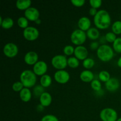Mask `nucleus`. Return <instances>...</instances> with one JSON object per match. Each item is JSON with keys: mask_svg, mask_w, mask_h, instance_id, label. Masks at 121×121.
<instances>
[{"mask_svg": "<svg viewBox=\"0 0 121 121\" xmlns=\"http://www.w3.org/2000/svg\"><path fill=\"white\" fill-rule=\"evenodd\" d=\"M71 2L73 5L78 7H82L85 3V0H71Z\"/></svg>", "mask_w": 121, "mask_h": 121, "instance_id": "c9c22d12", "label": "nucleus"}, {"mask_svg": "<svg viewBox=\"0 0 121 121\" xmlns=\"http://www.w3.org/2000/svg\"><path fill=\"white\" fill-rule=\"evenodd\" d=\"M112 30L115 34H121V21H117L112 24Z\"/></svg>", "mask_w": 121, "mask_h": 121, "instance_id": "393cba45", "label": "nucleus"}, {"mask_svg": "<svg viewBox=\"0 0 121 121\" xmlns=\"http://www.w3.org/2000/svg\"><path fill=\"white\" fill-rule=\"evenodd\" d=\"M72 42L74 44L81 46L85 42L86 40V34L85 31L80 29L75 30L72 33L70 36Z\"/></svg>", "mask_w": 121, "mask_h": 121, "instance_id": "20e7f679", "label": "nucleus"}, {"mask_svg": "<svg viewBox=\"0 0 121 121\" xmlns=\"http://www.w3.org/2000/svg\"><path fill=\"white\" fill-rule=\"evenodd\" d=\"M41 121H59V119L56 116L52 115H47L43 117Z\"/></svg>", "mask_w": 121, "mask_h": 121, "instance_id": "72a5a7b5", "label": "nucleus"}, {"mask_svg": "<svg viewBox=\"0 0 121 121\" xmlns=\"http://www.w3.org/2000/svg\"><path fill=\"white\" fill-rule=\"evenodd\" d=\"M117 65H118V66H119V67H121V57L118 59V62H117Z\"/></svg>", "mask_w": 121, "mask_h": 121, "instance_id": "a19ab883", "label": "nucleus"}, {"mask_svg": "<svg viewBox=\"0 0 121 121\" xmlns=\"http://www.w3.org/2000/svg\"><path fill=\"white\" fill-rule=\"evenodd\" d=\"M47 65L45 61H39L33 66V72L36 75L43 76L47 70Z\"/></svg>", "mask_w": 121, "mask_h": 121, "instance_id": "9d476101", "label": "nucleus"}, {"mask_svg": "<svg viewBox=\"0 0 121 121\" xmlns=\"http://www.w3.org/2000/svg\"><path fill=\"white\" fill-rule=\"evenodd\" d=\"M113 50L116 52L121 53V38L118 37L113 43Z\"/></svg>", "mask_w": 121, "mask_h": 121, "instance_id": "c85d7f7f", "label": "nucleus"}, {"mask_svg": "<svg viewBox=\"0 0 121 121\" xmlns=\"http://www.w3.org/2000/svg\"><path fill=\"white\" fill-rule=\"evenodd\" d=\"M67 65L72 68H77L79 66V59L76 57H71L67 59Z\"/></svg>", "mask_w": 121, "mask_h": 121, "instance_id": "5701e85b", "label": "nucleus"}, {"mask_svg": "<svg viewBox=\"0 0 121 121\" xmlns=\"http://www.w3.org/2000/svg\"><path fill=\"white\" fill-rule=\"evenodd\" d=\"M89 3L92 8L96 9V8H99L101 6L102 1L101 0H90Z\"/></svg>", "mask_w": 121, "mask_h": 121, "instance_id": "f704fd0d", "label": "nucleus"}, {"mask_svg": "<svg viewBox=\"0 0 121 121\" xmlns=\"http://www.w3.org/2000/svg\"><path fill=\"white\" fill-rule=\"evenodd\" d=\"M31 92L28 89V88H24L21 92H20V97L22 101L24 102H27L30 101L31 98Z\"/></svg>", "mask_w": 121, "mask_h": 121, "instance_id": "6ab92c4d", "label": "nucleus"}, {"mask_svg": "<svg viewBox=\"0 0 121 121\" xmlns=\"http://www.w3.org/2000/svg\"><path fill=\"white\" fill-rule=\"evenodd\" d=\"M20 80L25 87H32L36 83V74L33 71L30 70H26L21 73L20 75Z\"/></svg>", "mask_w": 121, "mask_h": 121, "instance_id": "f03ea898", "label": "nucleus"}, {"mask_svg": "<svg viewBox=\"0 0 121 121\" xmlns=\"http://www.w3.org/2000/svg\"><path fill=\"white\" fill-rule=\"evenodd\" d=\"M100 118L102 121H117L118 119V114L115 110L108 108L101 111Z\"/></svg>", "mask_w": 121, "mask_h": 121, "instance_id": "39448f33", "label": "nucleus"}, {"mask_svg": "<svg viewBox=\"0 0 121 121\" xmlns=\"http://www.w3.org/2000/svg\"><path fill=\"white\" fill-rule=\"evenodd\" d=\"M74 56L79 60H85L88 56L87 48L82 46H79L74 48Z\"/></svg>", "mask_w": 121, "mask_h": 121, "instance_id": "f8f14e48", "label": "nucleus"}, {"mask_svg": "<svg viewBox=\"0 0 121 121\" xmlns=\"http://www.w3.org/2000/svg\"><path fill=\"white\" fill-rule=\"evenodd\" d=\"M105 41H106V39H105V37H102L101 38V39L100 40V43H105Z\"/></svg>", "mask_w": 121, "mask_h": 121, "instance_id": "ea45409f", "label": "nucleus"}, {"mask_svg": "<svg viewBox=\"0 0 121 121\" xmlns=\"http://www.w3.org/2000/svg\"><path fill=\"white\" fill-rule=\"evenodd\" d=\"M3 52L8 57L13 58L17 55L18 53V48L17 46L13 43H8L4 47Z\"/></svg>", "mask_w": 121, "mask_h": 121, "instance_id": "0eeeda50", "label": "nucleus"}, {"mask_svg": "<svg viewBox=\"0 0 121 121\" xmlns=\"http://www.w3.org/2000/svg\"><path fill=\"white\" fill-rule=\"evenodd\" d=\"M97 13H98V11H97V10H96V8H92V7L91 8H90L89 14H91V15L95 17Z\"/></svg>", "mask_w": 121, "mask_h": 121, "instance_id": "4c0bfd02", "label": "nucleus"}, {"mask_svg": "<svg viewBox=\"0 0 121 121\" xmlns=\"http://www.w3.org/2000/svg\"><path fill=\"white\" fill-rule=\"evenodd\" d=\"M63 52L66 55L70 56L74 53V48L72 46L68 45V46H65L63 49Z\"/></svg>", "mask_w": 121, "mask_h": 121, "instance_id": "473e14b6", "label": "nucleus"}, {"mask_svg": "<svg viewBox=\"0 0 121 121\" xmlns=\"http://www.w3.org/2000/svg\"><path fill=\"white\" fill-rule=\"evenodd\" d=\"M54 79L57 82L61 84H65L68 82L70 79V74L67 71L64 70H58L54 73Z\"/></svg>", "mask_w": 121, "mask_h": 121, "instance_id": "1a4fd4ad", "label": "nucleus"}, {"mask_svg": "<svg viewBox=\"0 0 121 121\" xmlns=\"http://www.w3.org/2000/svg\"><path fill=\"white\" fill-rule=\"evenodd\" d=\"M80 78L84 82H92L94 80V74L91 71L86 70L82 72L80 74Z\"/></svg>", "mask_w": 121, "mask_h": 121, "instance_id": "f3484780", "label": "nucleus"}, {"mask_svg": "<svg viewBox=\"0 0 121 121\" xmlns=\"http://www.w3.org/2000/svg\"><path fill=\"white\" fill-rule=\"evenodd\" d=\"M25 17L27 20L31 21H35L39 19L40 13L36 8L34 7H30L25 11Z\"/></svg>", "mask_w": 121, "mask_h": 121, "instance_id": "9b49d317", "label": "nucleus"}, {"mask_svg": "<svg viewBox=\"0 0 121 121\" xmlns=\"http://www.w3.org/2000/svg\"><path fill=\"white\" fill-rule=\"evenodd\" d=\"M44 89L41 85H38L34 88V94L36 96H40L44 93Z\"/></svg>", "mask_w": 121, "mask_h": 121, "instance_id": "7c9ffc66", "label": "nucleus"}, {"mask_svg": "<svg viewBox=\"0 0 121 121\" xmlns=\"http://www.w3.org/2000/svg\"><path fill=\"white\" fill-rule=\"evenodd\" d=\"M14 25V21L11 18L7 17L3 19V21L1 23V26L4 29H9Z\"/></svg>", "mask_w": 121, "mask_h": 121, "instance_id": "4be33fe9", "label": "nucleus"}, {"mask_svg": "<svg viewBox=\"0 0 121 121\" xmlns=\"http://www.w3.org/2000/svg\"><path fill=\"white\" fill-rule=\"evenodd\" d=\"M99 43L97 41H95V42H92V43L90 44V47H91V49L92 50H96L98 49L99 48Z\"/></svg>", "mask_w": 121, "mask_h": 121, "instance_id": "e433bc0d", "label": "nucleus"}, {"mask_svg": "<svg viewBox=\"0 0 121 121\" xmlns=\"http://www.w3.org/2000/svg\"><path fill=\"white\" fill-rule=\"evenodd\" d=\"M95 64V62L92 58H87L83 61V66L87 69L92 68L94 66Z\"/></svg>", "mask_w": 121, "mask_h": 121, "instance_id": "a878e982", "label": "nucleus"}, {"mask_svg": "<svg viewBox=\"0 0 121 121\" xmlns=\"http://www.w3.org/2000/svg\"><path fill=\"white\" fill-rule=\"evenodd\" d=\"M52 102V97L48 92H44L40 97V102L44 107H47L50 105Z\"/></svg>", "mask_w": 121, "mask_h": 121, "instance_id": "dca6fc26", "label": "nucleus"}, {"mask_svg": "<svg viewBox=\"0 0 121 121\" xmlns=\"http://www.w3.org/2000/svg\"><path fill=\"white\" fill-rule=\"evenodd\" d=\"M86 35L91 40H96L99 37L100 35V33H99V30L97 28L92 27V28H89L88 30L87 31L86 33Z\"/></svg>", "mask_w": 121, "mask_h": 121, "instance_id": "aec40b11", "label": "nucleus"}, {"mask_svg": "<svg viewBox=\"0 0 121 121\" xmlns=\"http://www.w3.org/2000/svg\"><path fill=\"white\" fill-rule=\"evenodd\" d=\"M17 24L19 26V27H20L21 28H24L25 29V28L28 27V21L26 17H20L18 19Z\"/></svg>", "mask_w": 121, "mask_h": 121, "instance_id": "bb28decb", "label": "nucleus"}, {"mask_svg": "<svg viewBox=\"0 0 121 121\" xmlns=\"http://www.w3.org/2000/svg\"><path fill=\"white\" fill-rule=\"evenodd\" d=\"M24 85L23 84L21 83V82H16L14 83L13 85L12 88L13 90L15 92H21L22 89H24Z\"/></svg>", "mask_w": 121, "mask_h": 121, "instance_id": "c756f323", "label": "nucleus"}, {"mask_svg": "<svg viewBox=\"0 0 121 121\" xmlns=\"http://www.w3.org/2000/svg\"><path fill=\"white\" fill-rule=\"evenodd\" d=\"M94 23L96 27L99 29H106L111 23V18L109 14L106 11L102 9L98 11L94 17Z\"/></svg>", "mask_w": 121, "mask_h": 121, "instance_id": "f257e3e1", "label": "nucleus"}, {"mask_svg": "<svg viewBox=\"0 0 121 121\" xmlns=\"http://www.w3.org/2000/svg\"><path fill=\"white\" fill-rule=\"evenodd\" d=\"M105 37L106 41L109 43H113L117 39L116 34H114L113 32H109V33H106Z\"/></svg>", "mask_w": 121, "mask_h": 121, "instance_id": "2f4dec72", "label": "nucleus"}, {"mask_svg": "<svg viewBox=\"0 0 121 121\" xmlns=\"http://www.w3.org/2000/svg\"><path fill=\"white\" fill-rule=\"evenodd\" d=\"M97 56L100 60L107 62L113 58L114 56L113 50L108 45L102 44L97 50Z\"/></svg>", "mask_w": 121, "mask_h": 121, "instance_id": "7ed1b4c3", "label": "nucleus"}, {"mask_svg": "<svg viewBox=\"0 0 121 121\" xmlns=\"http://www.w3.org/2000/svg\"><path fill=\"white\" fill-rule=\"evenodd\" d=\"M99 78L102 82L106 83L111 79V77H110V74L106 70H102L99 73Z\"/></svg>", "mask_w": 121, "mask_h": 121, "instance_id": "b1692460", "label": "nucleus"}, {"mask_svg": "<svg viewBox=\"0 0 121 121\" xmlns=\"http://www.w3.org/2000/svg\"><path fill=\"white\" fill-rule=\"evenodd\" d=\"M37 111H42L44 110V106L43 105H41V104L39 105H38L37 107Z\"/></svg>", "mask_w": 121, "mask_h": 121, "instance_id": "58836bf2", "label": "nucleus"}, {"mask_svg": "<svg viewBox=\"0 0 121 121\" xmlns=\"http://www.w3.org/2000/svg\"><path fill=\"white\" fill-rule=\"evenodd\" d=\"M52 82V79L50 76L48 74H44L42 76L40 79V84L43 87H49Z\"/></svg>", "mask_w": 121, "mask_h": 121, "instance_id": "412c9836", "label": "nucleus"}, {"mask_svg": "<svg viewBox=\"0 0 121 121\" xmlns=\"http://www.w3.org/2000/svg\"><path fill=\"white\" fill-rule=\"evenodd\" d=\"M117 121H121V118H119V119H117Z\"/></svg>", "mask_w": 121, "mask_h": 121, "instance_id": "37998d69", "label": "nucleus"}, {"mask_svg": "<svg viewBox=\"0 0 121 121\" xmlns=\"http://www.w3.org/2000/svg\"><path fill=\"white\" fill-rule=\"evenodd\" d=\"M38 60H39V56L37 53L33 51L27 53L24 56L25 62L28 65H34L39 61Z\"/></svg>", "mask_w": 121, "mask_h": 121, "instance_id": "ddd939ff", "label": "nucleus"}, {"mask_svg": "<svg viewBox=\"0 0 121 121\" xmlns=\"http://www.w3.org/2000/svg\"><path fill=\"white\" fill-rule=\"evenodd\" d=\"M23 35L26 40L28 41H34L39 37V31L35 27H28L24 30Z\"/></svg>", "mask_w": 121, "mask_h": 121, "instance_id": "6e6552de", "label": "nucleus"}, {"mask_svg": "<svg viewBox=\"0 0 121 121\" xmlns=\"http://www.w3.org/2000/svg\"><path fill=\"white\" fill-rule=\"evenodd\" d=\"M52 64L54 68L60 70L66 67L67 65V59L66 57L63 55H56L52 59Z\"/></svg>", "mask_w": 121, "mask_h": 121, "instance_id": "423d86ee", "label": "nucleus"}, {"mask_svg": "<svg viewBox=\"0 0 121 121\" xmlns=\"http://www.w3.org/2000/svg\"><path fill=\"white\" fill-rule=\"evenodd\" d=\"M119 82L117 78H111L107 82L105 83V87L106 89L111 92H114L119 87Z\"/></svg>", "mask_w": 121, "mask_h": 121, "instance_id": "4468645a", "label": "nucleus"}, {"mask_svg": "<svg viewBox=\"0 0 121 121\" xmlns=\"http://www.w3.org/2000/svg\"><path fill=\"white\" fill-rule=\"evenodd\" d=\"M91 87L95 91H96V92H99L101 90L102 88V85L101 83L100 82V81L97 79H94L93 81L91 82Z\"/></svg>", "mask_w": 121, "mask_h": 121, "instance_id": "cd10ccee", "label": "nucleus"}, {"mask_svg": "<svg viewBox=\"0 0 121 121\" xmlns=\"http://www.w3.org/2000/svg\"><path fill=\"white\" fill-rule=\"evenodd\" d=\"M91 21L89 18L86 17H83L79 19L78 21V26L80 30L85 31H87L89 28H91Z\"/></svg>", "mask_w": 121, "mask_h": 121, "instance_id": "2eb2a0df", "label": "nucleus"}, {"mask_svg": "<svg viewBox=\"0 0 121 121\" xmlns=\"http://www.w3.org/2000/svg\"><path fill=\"white\" fill-rule=\"evenodd\" d=\"M31 1L30 0H17L16 2V7L20 10H25L30 7Z\"/></svg>", "mask_w": 121, "mask_h": 121, "instance_id": "a211bd4d", "label": "nucleus"}, {"mask_svg": "<svg viewBox=\"0 0 121 121\" xmlns=\"http://www.w3.org/2000/svg\"><path fill=\"white\" fill-rule=\"evenodd\" d=\"M35 22L37 24H40L41 22V20H40V19H38V20H37Z\"/></svg>", "mask_w": 121, "mask_h": 121, "instance_id": "79ce46f5", "label": "nucleus"}]
</instances>
